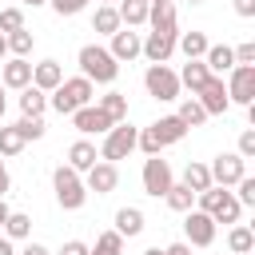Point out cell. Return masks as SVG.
I'll return each instance as SVG.
<instances>
[{"label":"cell","instance_id":"1","mask_svg":"<svg viewBox=\"0 0 255 255\" xmlns=\"http://www.w3.org/2000/svg\"><path fill=\"white\" fill-rule=\"evenodd\" d=\"M183 135H187V128H183L175 116H159L155 124L139 128V139H135V147H139L143 155H163V147L179 143Z\"/></svg>","mask_w":255,"mask_h":255},{"label":"cell","instance_id":"2","mask_svg":"<svg viewBox=\"0 0 255 255\" xmlns=\"http://www.w3.org/2000/svg\"><path fill=\"white\" fill-rule=\"evenodd\" d=\"M92 96H96V84H92V80H84V76H72V80H64L56 92H48V108H52V112H60V116H72V112L88 108V104H92Z\"/></svg>","mask_w":255,"mask_h":255},{"label":"cell","instance_id":"3","mask_svg":"<svg viewBox=\"0 0 255 255\" xmlns=\"http://www.w3.org/2000/svg\"><path fill=\"white\" fill-rule=\"evenodd\" d=\"M76 60H80V76L92 84H116V76H120V64L112 60V52L104 44H84Z\"/></svg>","mask_w":255,"mask_h":255},{"label":"cell","instance_id":"4","mask_svg":"<svg viewBox=\"0 0 255 255\" xmlns=\"http://www.w3.org/2000/svg\"><path fill=\"white\" fill-rule=\"evenodd\" d=\"M52 191H56V203H60L64 211H80V207L88 203L84 175H80V171H72L68 163H60V167L52 171Z\"/></svg>","mask_w":255,"mask_h":255},{"label":"cell","instance_id":"5","mask_svg":"<svg viewBox=\"0 0 255 255\" xmlns=\"http://www.w3.org/2000/svg\"><path fill=\"white\" fill-rule=\"evenodd\" d=\"M195 199H199V211H207L215 223H239V215H243V207L231 195V187H207Z\"/></svg>","mask_w":255,"mask_h":255},{"label":"cell","instance_id":"6","mask_svg":"<svg viewBox=\"0 0 255 255\" xmlns=\"http://www.w3.org/2000/svg\"><path fill=\"white\" fill-rule=\"evenodd\" d=\"M143 88H147V96L151 100H163V104H171V100H179V76L167 68V64H147V72H143Z\"/></svg>","mask_w":255,"mask_h":255},{"label":"cell","instance_id":"7","mask_svg":"<svg viewBox=\"0 0 255 255\" xmlns=\"http://www.w3.org/2000/svg\"><path fill=\"white\" fill-rule=\"evenodd\" d=\"M135 139H139V128H131L128 120H124V124H116V128L104 135V143H100V159H108V163L128 159V155L135 151Z\"/></svg>","mask_w":255,"mask_h":255},{"label":"cell","instance_id":"8","mask_svg":"<svg viewBox=\"0 0 255 255\" xmlns=\"http://www.w3.org/2000/svg\"><path fill=\"white\" fill-rule=\"evenodd\" d=\"M139 179H143V191H147V195L163 199V195H167V187L175 183V171H171V163H167L163 155H147V159H143Z\"/></svg>","mask_w":255,"mask_h":255},{"label":"cell","instance_id":"9","mask_svg":"<svg viewBox=\"0 0 255 255\" xmlns=\"http://www.w3.org/2000/svg\"><path fill=\"white\" fill-rule=\"evenodd\" d=\"M227 100L231 104H243V108H251L255 104V64H235L231 72H227Z\"/></svg>","mask_w":255,"mask_h":255},{"label":"cell","instance_id":"10","mask_svg":"<svg viewBox=\"0 0 255 255\" xmlns=\"http://www.w3.org/2000/svg\"><path fill=\"white\" fill-rule=\"evenodd\" d=\"M207 171H211V187H235L247 175V159H239L235 151H219L207 163Z\"/></svg>","mask_w":255,"mask_h":255},{"label":"cell","instance_id":"11","mask_svg":"<svg viewBox=\"0 0 255 255\" xmlns=\"http://www.w3.org/2000/svg\"><path fill=\"white\" fill-rule=\"evenodd\" d=\"M215 219L207 215V211H199V207H191V211H183V243L187 247H211L215 243Z\"/></svg>","mask_w":255,"mask_h":255},{"label":"cell","instance_id":"12","mask_svg":"<svg viewBox=\"0 0 255 255\" xmlns=\"http://www.w3.org/2000/svg\"><path fill=\"white\" fill-rule=\"evenodd\" d=\"M147 24L159 36H179V20H175V0H147Z\"/></svg>","mask_w":255,"mask_h":255},{"label":"cell","instance_id":"13","mask_svg":"<svg viewBox=\"0 0 255 255\" xmlns=\"http://www.w3.org/2000/svg\"><path fill=\"white\" fill-rule=\"evenodd\" d=\"M195 100H199V108L207 112V120H211V116H223V112L231 108L227 88H223V80H219V76H211V80H207V84L195 92Z\"/></svg>","mask_w":255,"mask_h":255},{"label":"cell","instance_id":"14","mask_svg":"<svg viewBox=\"0 0 255 255\" xmlns=\"http://www.w3.org/2000/svg\"><path fill=\"white\" fill-rule=\"evenodd\" d=\"M72 128L80 131V135H108L116 124L96 108V104H88V108H80V112H72Z\"/></svg>","mask_w":255,"mask_h":255},{"label":"cell","instance_id":"15","mask_svg":"<svg viewBox=\"0 0 255 255\" xmlns=\"http://www.w3.org/2000/svg\"><path fill=\"white\" fill-rule=\"evenodd\" d=\"M116 183H120V167H116V163H108V159H100L96 167H88V171H84V187H88V191H96V195H112V191H116Z\"/></svg>","mask_w":255,"mask_h":255},{"label":"cell","instance_id":"16","mask_svg":"<svg viewBox=\"0 0 255 255\" xmlns=\"http://www.w3.org/2000/svg\"><path fill=\"white\" fill-rule=\"evenodd\" d=\"M112 44H108V52H112V60L116 64H131L135 56H139V48H143V36L139 32H131V28H120L116 36H108Z\"/></svg>","mask_w":255,"mask_h":255},{"label":"cell","instance_id":"17","mask_svg":"<svg viewBox=\"0 0 255 255\" xmlns=\"http://www.w3.org/2000/svg\"><path fill=\"white\" fill-rule=\"evenodd\" d=\"M0 84L12 88V92H24V88L32 84V64L20 60V56H8V60L0 64Z\"/></svg>","mask_w":255,"mask_h":255},{"label":"cell","instance_id":"18","mask_svg":"<svg viewBox=\"0 0 255 255\" xmlns=\"http://www.w3.org/2000/svg\"><path fill=\"white\" fill-rule=\"evenodd\" d=\"M171 52H175V36H159V32H147L143 36L139 56H147V64H167Z\"/></svg>","mask_w":255,"mask_h":255},{"label":"cell","instance_id":"19","mask_svg":"<svg viewBox=\"0 0 255 255\" xmlns=\"http://www.w3.org/2000/svg\"><path fill=\"white\" fill-rule=\"evenodd\" d=\"M64 84V68H60V60H40V64H32V88H40V92H56Z\"/></svg>","mask_w":255,"mask_h":255},{"label":"cell","instance_id":"20","mask_svg":"<svg viewBox=\"0 0 255 255\" xmlns=\"http://www.w3.org/2000/svg\"><path fill=\"white\" fill-rule=\"evenodd\" d=\"M100 163V151H96V143H88V139H76L72 147H68V167L72 171H88V167H96Z\"/></svg>","mask_w":255,"mask_h":255},{"label":"cell","instance_id":"21","mask_svg":"<svg viewBox=\"0 0 255 255\" xmlns=\"http://www.w3.org/2000/svg\"><path fill=\"white\" fill-rule=\"evenodd\" d=\"M120 239H135L139 231H143V211L139 207H120L116 211V227H112Z\"/></svg>","mask_w":255,"mask_h":255},{"label":"cell","instance_id":"22","mask_svg":"<svg viewBox=\"0 0 255 255\" xmlns=\"http://www.w3.org/2000/svg\"><path fill=\"white\" fill-rule=\"evenodd\" d=\"M124 24H120V12H116V4H96V16H92V32H100V36H116Z\"/></svg>","mask_w":255,"mask_h":255},{"label":"cell","instance_id":"23","mask_svg":"<svg viewBox=\"0 0 255 255\" xmlns=\"http://www.w3.org/2000/svg\"><path fill=\"white\" fill-rule=\"evenodd\" d=\"M175 76H179V88H191V96L211 80V72H207V64H203V60H187V64H183V72H175Z\"/></svg>","mask_w":255,"mask_h":255},{"label":"cell","instance_id":"24","mask_svg":"<svg viewBox=\"0 0 255 255\" xmlns=\"http://www.w3.org/2000/svg\"><path fill=\"white\" fill-rule=\"evenodd\" d=\"M20 112L28 116V120H44V112H48V92H40V88H24L20 92Z\"/></svg>","mask_w":255,"mask_h":255},{"label":"cell","instance_id":"25","mask_svg":"<svg viewBox=\"0 0 255 255\" xmlns=\"http://www.w3.org/2000/svg\"><path fill=\"white\" fill-rule=\"evenodd\" d=\"M96 108H100L112 124H124V120H128V96H124V92H104V96L96 100Z\"/></svg>","mask_w":255,"mask_h":255},{"label":"cell","instance_id":"26","mask_svg":"<svg viewBox=\"0 0 255 255\" xmlns=\"http://www.w3.org/2000/svg\"><path fill=\"white\" fill-rule=\"evenodd\" d=\"M116 12H120V24L124 28H143L147 24V0H120Z\"/></svg>","mask_w":255,"mask_h":255},{"label":"cell","instance_id":"27","mask_svg":"<svg viewBox=\"0 0 255 255\" xmlns=\"http://www.w3.org/2000/svg\"><path fill=\"white\" fill-rule=\"evenodd\" d=\"M207 32H179L175 36V48L187 56V60H203V52H207Z\"/></svg>","mask_w":255,"mask_h":255},{"label":"cell","instance_id":"28","mask_svg":"<svg viewBox=\"0 0 255 255\" xmlns=\"http://www.w3.org/2000/svg\"><path fill=\"white\" fill-rule=\"evenodd\" d=\"M251 247H255V231H251L247 223H231V231H227V251H231V255H251Z\"/></svg>","mask_w":255,"mask_h":255},{"label":"cell","instance_id":"29","mask_svg":"<svg viewBox=\"0 0 255 255\" xmlns=\"http://www.w3.org/2000/svg\"><path fill=\"white\" fill-rule=\"evenodd\" d=\"M175 120L191 131V128H199V124H207V112L199 108V100L195 96H187V100H179V112H175Z\"/></svg>","mask_w":255,"mask_h":255},{"label":"cell","instance_id":"30","mask_svg":"<svg viewBox=\"0 0 255 255\" xmlns=\"http://www.w3.org/2000/svg\"><path fill=\"white\" fill-rule=\"evenodd\" d=\"M183 187L195 191V195L207 191V187H211V171H207V163H195V159H191V163L183 167Z\"/></svg>","mask_w":255,"mask_h":255},{"label":"cell","instance_id":"31","mask_svg":"<svg viewBox=\"0 0 255 255\" xmlns=\"http://www.w3.org/2000/svg\"><path fill=\"white\" fill-rule=\"evenodd\" d=\"M0 235H8L12 243H16V239H28V235H32V215H24V211H8Z\"/></svg>","mask_w":255,"mask_h":255},{"label":"cell","instance_id":"32","mask_svg":"<svg viewBox=\"0 0 255 255\" xmlns=\"http://www.w3.org/2000/svg\"><path fill=\"white\" fill-rule=\"evenodd\" d=\"M20 151H24V135L16 131V124L0 128V159H12V155H20Z\"/></svg>","mask_w":255,"mask_h":255},{"label":"cell","instance_id":"33","mask_svg":"<svg viewBox=\"0 0 255 255\" xmlns=\"http://www.w3.org/2000/svg\"><path fill=\"white\" fill-rule=\"evenodd\" d=\"M88 255H124V239L116 231H100L96 243L88 247Z\"/></svg>","mask_w":255,"mask_h":255},{"label":"cell","instance_id":"34","mask_svg":"<svg viewBox=\"0 0 255 255\" xmlns=\"http://www.w3.org/2000/svg\"><path fill=\"white\" fill-rule=\"evenodd\" d=\"M4 44H8V52H12V56L28 60V52L36 48V36H32L28 28H20V32H12V36H4Z\"/></svg>","mask_w":255,"mask_h":255},{"label":"cell","instance_id":"35","mask_svg":"<svg viewBox=\"0 0 255 255\" xmlns=\"http://www.w3.org/2000/svg\"><path fill=\"white\" fill-rule=\"evenodd\" d=\"M163 199H167V207H171V211H191V207H195V191H187L183 183H171Z\"/></svg>","mask_w":255,"mask_h":255},{"label":"cell","instance_id":"36","mask_svg":"<svg viewBox=\"0 0 255 255\" xmlns=\"http://www.w3.org/2000/svg\"><path fill=\"white\" fill-rule=\"evenodd\" d=\"M16 131H20L24 143H28V139H44L48 128H44V120H28V116H20V120H16Z\"/></svg>","mask_w":255,"mask_h":255},{"label":"cell","instance_id":"37","mask_svg":"<svg viewBox=\"0 0 255 255\" xmlns=\"http://www.w3.org/2000/svg\"><path fill=\"white\" fill-rule=\"evenodd\" d=\"M231 195L239 199V207H255V175H243V179L235 183Z\"/></svg>","mask_w":255,"mask_h":255},{"label":"cell","instance_id":"38","mask_svg":"<svg viewBox=\"0 0 255 255\" xmlns=\"http://www.w3.org/2000/svg\"><path fill=\"white\" fill-rule=\"evenodd\" d=\"M20 28H24V8H4V12H0V32L12 36V32H20Z\"/></svg>","mask_w":255,"mask_h":255},{"label":"cell","instance_id":"39","mask_svg":"<svg viewBox=\"0 0 255 255\" xmlns=\"http://www.w3.org/2000/svg\"><path fill=\"white\" fill-rule=\"evenodd\" d=\"M235 155H239V159H255V131H251V128H243V131H239Z\"/></svg>","mask_w":255,"mask_h":255},{"label":"cell","instance_id":"40","mask_svg":"<svg viewBox=\"0 0 255 255\" xmlns=\"http://www.w3.org/2000/svg\"><path fill=\"white\" fill-rule=\"evenodd\" d=\"M48 4H52L56 16H80L88 8V0H48Z\"/></svg>","mask_w":255,"mask_h":255},{"label":"cell","instance_id":"41","mask_svg":"<svg viewBox=\"0 0 255 255\" xmlns=\"http://www.w3.org/2000/svg\"><path fill=\"white\" fill-rule=\"evenodd\" d=\"M231 56H235V64H255V44H239V48H231Z\"/></svg>","mask_w":255,"mask_h":255},{"label":"cell","instance_id":"42","mask_svg":"<svg viewBox=\"0 0 255 255\" xmlns=\"http://www.w3.org/2000/svg\"><path fill=\"white\" fill-rule=\"evenodd\" d=\"M231 4H235V16H243V20L255 16V0H231Z\"/></svg>","mask_w":255,"mask_h":255},{"label":"cell","instance_id":"43","mask_svg":"<svg viewBox=\"0 0 255 255\" xmlns=\"http://www.w3.org/2000/svg\"><path fill=\"white\" fill-rule=\"evenodd\" d=\"M60 255H88V243H80V239H68V243L60 247Z\"/></svg>","mask_w":255,"mask_h":255},{"label":"cell","instance_id":"44","mask_svg":"<svg viewBox=\"0 0 255 255\" xmlns=\"http://www.w3.org/2000/svg\"><path fill=\"white\" fill-rule=\"evenodd\" d=\"M16 255H52L44 243H24V251H16Z\"/></svg>","mask_w":255,"mask_h":255},{"label":"cell","instance_id":"45","mask_svg":"<svg viewBox=\"0 0 255 255\" xmlns=\"http://www.w3.org/2000/svg\"><path fill=\"white\" fill-rule=\"evenodd\" d=\"M8 187H12V175H8V167H4V159H0V199L8 195Z\"/></svg>","mask_w":255,"mask_h":255},{"label":"cell","instance_id":"46","mask_svg":"<svg viewBox=\"0 0 255 255\" xmlns=\"http://www.w3.org/2000/svg\"><path fill=\"white\" fill-rule=\"evenodd\" d=\"M163 255H191V247L187 243H171V247H163Z\"/></svg>","mask_w":255,"mask_h":255},{"label":"cell","instance_id":"47","mask_svg":"<svg viewBox=\"0 0 255 255\" xmlns=\"http://www.w3.org/2000/svg\"><path fill=\"white\" fill-rule=\"evenodd\" d=\"M0 255H16V247H12V239H8V235H0Z\"/></svg>","mask_w":255,"mask_h":255},{"label":"cell","instance_id":"48","mask_svg":"<svg viewBox=\"0 0 255 255\" xmlns=\"http://www.w3.org/2000/svg\"><path fill=\"white\" fill-rule=\"evenodd\" d=\"M8 211H12V207H8V199H0V231H4V219H8Z\"/></svg>","mask_w":255,"mask_h":255},{"label":"cell","instance_id":"49","mask_svg":"<svg viewBox=\"0 0 255 255\" xmlns=\"http://www.w3.org/2000/svg\"><path fill=\"white\" fill-rule=\"evenodd\" d=\"M4 92H8V88L0 84V120H4V112H8V100H4Z\"/></svg>","mask_w":255,"mask_h":255},{"label":"cell","instance_id":"50","mask_svg":"<svg viewBox=\"0 0 255 255\" xmlns=\"http://www.w3.org/2000/svg\"><path fill=\"white\" fill-rule=\"evenodd\" d=\"M8 60V44H4V32H0V64Z\"/></svg>","mask_w":255,"mask_h":255},{"label":"cell","instance_id":"51","mask_svg":"<svg viewBox=\"0 0 255 255\" xmlns=\"http://www.w3.org/2000/svg\"><path fill=\"white\" fill-rule=\"evenodd\" d=\"M24 8H40V4H48V0H20Z\"/></svg>","mask_w":255,"mask_h":255},{"label":"cell","instance_id":"52","mask_svg":"<svg viewBox=\"0 0 255 255\" xmlns=\"http://www.w3.org/2000/svg\"><path fill=\"white\" fill-rule=\"evenodd\" d=\"M143 255H163V247H147V251H143Z\"/></svg>","mask_w":255,"mask_h":255},{"label":"cell","instance_id":"53","mask_svg":"<svg viewBox=\"0 0 255 255\" xmlns=\"http://www.w3.org/2000/svg\"><path fill=\"white\" fill-rule=\"evenodd\" d=\"M183 4H203V0H183Z\"/></svg>","mask_w":255,"mask_h":255},{"label":"cell","instance_id":"54","mask_svg":"<svg viewBox=\"0 0 255 255\" xmlns=\"http://www.w3.org/2000/svg\"><path fill=\"white\" fill-rule=\"evenodd\" d=\"M100 4H120V0H100Z\"/></svg>","mask_w":255,"mask_h":255}]
</instances>
